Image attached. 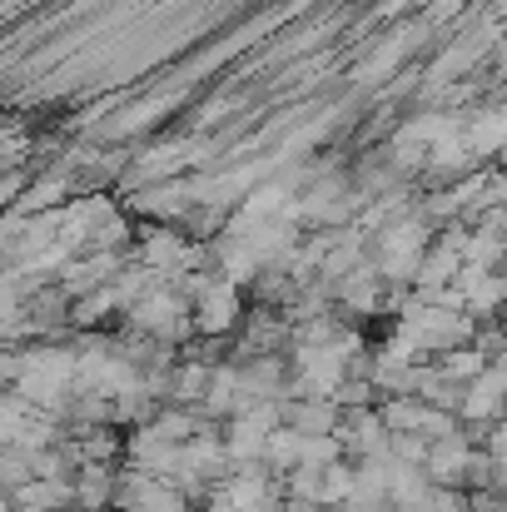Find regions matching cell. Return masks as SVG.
<instances>
[{"label":"cell","instance_id":"cell-2","mask_svg":"<svg viewBox=\"0 0 507 512\" xmlns=\"http://www.w3.org/2000/svg\"><path fill=\"white\" fill-rule=\"evenodd\" d=\"M15 508H35V512H70L75 508V483H45V478H30L25 488L10 493Z\"/></svg>","mask_w":507,"mask_h":512},{"label":"cell","instance_id":"cell-4","mask_svg":"<svg viewBox=\"0 0 507 512\" xmlns=\"http://www.w3.org/2000/svg\"><path fill=\"white\" fill-rule=\"evenodd\" d=\"M95 512H120V508H95Z\"/></svg>","mask_w":507,"mask_h":512},{"label":"cell","instance_id":"cell-1","mask_svg":"<svg viewBox=\"0 0 507 512\" xmlns=\"http://www.w3.org/2000/svg\"><path fill=\"white\" fill-rule=\"evenodd\" d=\"M284 428H294L304 438H338L343 408L334 398H289L284 403Z\"/></svg>","mask_w":507,"mask_h":512},{"label":"cell","instance_id":"cell-3","mask_svg":"<svg viewBox=\"0 0 507 512\" xmlns=\"http://www.w3.org/2000/svg\"><path fill=\"white\" fill-rule=\"evenodd\" d=\"M35 473H30V453H20V448H0V493L10 498L15 488H25Z\"/></svg>","mask_w":507,"mask_h":512}]
</instances>
